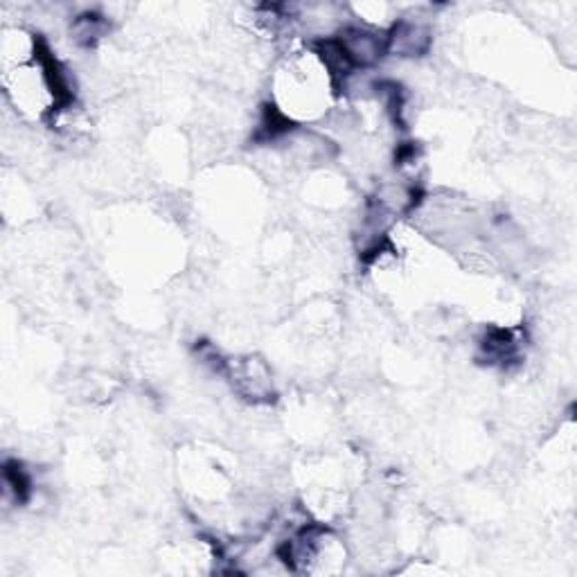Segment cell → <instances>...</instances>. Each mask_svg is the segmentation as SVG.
Masks as SVG:
<instances>
[{
  "label": "cell",
  "instance_id": "cell-2",
  "mask_svg": "<svg viewBox=\"0 0 577 577\" xmlns=\"http://www.w3.org/2000/svg\"><path fill=\"white\" fill-rule=\"evenodd\" d=\"M293 129H296V126H293V122L289 120V116H284V113H282L277 107H273V104H264L255 140L276 142L280 140V138L289 136Z\"/></svg>",
  "mask_w": 577,
  "mask_h": 577
},
{
  "label": "cell",
  "instance_id": "cell-1",
  "mask_svg": "<svg viewBox=\"0 0 577 577\" xmlns=\"http://www.w3.org/2000/svg\"><path fill=\"white\" fill-rule=\"evenodd\" d=\"M431 48V32L422 23L397 20L386 32V50L395 57H422Z\"/></svg>",
  "mask_w": 577,
  "mask_h": 577
},
{
  "label": "cell",
  "instance_id": "cell-3",
  "mask_svg": "<svg viewBox=\"0 0 577 577\" xmlns=\"http://www.w3.org/2000/svg\"><path fill=\"white\" fill-rule=\"evenodd\" d=\"M107 32H108L107 16L98 14V12H86V14H79L77 19L73 20V36L79 45H84V48H91V45L98 44Z\"/></svg>",
  "mask_w": 577,
  "mask_h": 577
},
{
  "label": "cell",
  "instance_id": "cell-4",
  "mask_svg": "<svg viewBox=\"0 0 577 577\" xmlns=\"http://www.w3.org/2000/svg\"><path fill=\"white\" fill-rule=\"evenodd\" d=\"M3 483H5V490L10 492L16 503H28L29 496H32L35 483H32V476L25 469L23 462L7 461L3 465Z\"/></svg>",
  "mask_w": 577,
  "mask_h": 577
}]
</instances>
